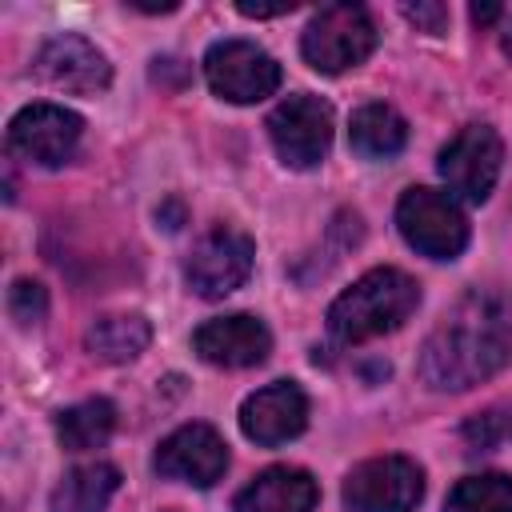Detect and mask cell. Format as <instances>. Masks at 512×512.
<instances>
[{
  "mask_svg": "<svg viewBox=\"0 0 512 512\" xmlns=\"http://www.w3.org/2000/svg\"><path fill=\"white\" fill-rule=\"evenodd\" d=\"M512 360V304L492 288L464 292L420 348L416 372L436 392H468Z\"/></svg>",
  "mask_w": 512,
  "mask_h": 512,
  "instance_id": "cell-1",
  "label": "cell"
},
{
  "mask_svg": "<svg viewBox=\"0 0 512 512\" xmlns=\"http://www.w3.org/2000/svg\"><path fill=\"white\" fill-rule=\"evenodd\" d=\"M32 72H36L44 84H52V88H60V92H76V96H96V92H104V88L112 84V64H108V56H104L92 40H84V36H76V32H56V36H48V40L40 44L36 60H32Z\"/></svg>",
  "mask_w": 512,
  "mask_h": 512,
  "instance_id": "cell-11",
  "label": "cell"
},
{
  "mask_svg": "<svg viewBox=\"0 0 512 512\" xmlns=\"http://www.w3.org/2000/svg\"><path fill=\"white\" fill-rule=\"evenodd\" d=\"M120 488V472L104 460L96 464H76L72 472L60 476V484L52 488L48 512H104L108 500Z\"/></svg>",
  "mask_w": 512,
  "mask_h": 512,
  "instance_id": "cell-17",
  "label": "cell"
},
{
  "mask_svg": "<svg viewBox=\"0 0 512 512\" xmlns=\"http://www.w3.org/2000/svg\"><path fill=\"white\" fill-rule=\"evenodd\" d=\"M296 4L292 0H284V4H248V0H240L236 4V12L240 16H252V20H264V16H284V12H292Z\"/></svg>",
  "mask_w": 512,
  "mask_h": 512,
  "instance_id": "cell-24",
  "label": "cell"
},
{
  "mask_svg": "<svg viewBox=\"0 0 512 512\" xmlns=\"http://www.w3.org/2000/svg\"><path fill=\"white\" fill-rule=\"evenodd\" d=\"M152 468L164 480H184L192 488H212L228 472V444L212 424H180L160 440Z\"/></svg>",
  "mask_w": 512,
  "mask_h": 512,
  "instance_id": "cell-12",
  "label": "cell"
},
{
  "mask_svg": "<svg viewBox=\"0 0 512 512\" xmlns=\"http://www.w3.org/2000/svg\"><path fill=\"white\" fill-rule=\"evenodd\" d=\"M44 312H48V292H44V284H36V280H16L12 288H8V316L16 320V324H40L44 320Z\"/></svg>",
  "mask_w": 512,
  "mask_h": 512,
  "instance_id": "cell-22",
  "label": "cell"
},
{
  "mask_svg": "<svg viewBox=\"0 0 512 512\" xmlns=\"http://www.w3.org/2000/svg\"><path fill=\"white\" fill-rule=\"evenodd\" d=\"M152 340V324L140 316V312H112V316H100L88 324L84 332V344L96 360H108V364H128L136 360Z\"/></svg>",
  "mask_w": 512,
  "mask_h": 512,
  "instance_id": "cell-18",
  "label": "cell"
},
{
  "mask_svg": "<svg viewBox=\"0 0 512 512\" xmlns=\"http://www.w3.org/2000/svg\"><path fill=\"white\" fill-rule=\"evenodd\" d=\"M348 512H412L424 496V472L408 456H372L344 476Z\"/></svg>",
  "mask_w": 512,
  "mask_h": 512,
  "instance_id": "cell-7",
  "label": "cell"
},
{
  "mask_svg": "<svg viewBox=\"0 0 512 512\" xmlns=\"http://www.w3.org/2000/svg\"><path fill=\"white\" fill-rule=\"evenodd\" d=\"M420 304V284L400 268H372L328 304V336L336 344H364L396 332Z\"/></svg>",
  "mask_w": 512,
  "mask_h": 512,
  "instance_id": "cell-2",
  "label": "cell"
},
{
  "mask_svg": "<svg viewBox=\"0 0 512 512\" xmlns=\"http://www.w3.org/2000/svg\"><path fill=\"white\" fill-rule=\"evenodd\" d=\"M444 512H512V476L480 472L452 484Z\"/></svg>",
  "mask_w": 512,
  "mask_h": 512,
  "instance_id": "cell-20",
  "label": "cell"
},
{
  "mask_svg": "<svg viewBox=\"0 0 512 512\" xmlns=\"http://www.w3.org/2000/svg\"><path fill=\"white\" fill-rule=\"evenodd\" d=\"M500 48L512 60V8H504V16H500Z\"/></svg>",
  "mask_w": 512,
  "mask_h": 512,
  "instance_id": "cell-26",
  "label": "cell"
},
{
  "mask_svg": "<svg viewBox=\"0 0 512 512\" xmlns=\"http://www.w3.org/2000/svg\"><path fill=\"white\" fill-rule=\"evenodd\" d=\"M404 12V20H412L420 32H444V24H448V8L444 4H436V0H428V4H404L400 8Z\"/></svg>",
  "mask_w": 512,
  "mask_h": 512,
  "instance_id": "cell-23",
  "label": "cell"
},
{
  "mask_svg": "<svg viewBox=\"0 0 512 512\" xmlns=\"http://www.w3.org/2000/svg\"><path fill=\"white\" fill-rule=\"evenodd\" d=\"M84 136V120L64 104H28L8 120V152L16 160L56 168L72 160L76 144Z\"/></svg>",
  "mask_w": 512,
  "mask_h": 512,
  "instance_id": "cell-10",
  "label": "cell"
},
{
  "mask_svg": "<svg viewBox=\"0 0 512 512\" xmlns=\"http://www.w3.org/2000/svg\"><path fill=\"white\" fill-rule=\"evenodd\" d=\"M204 80L228 104H256L280 88V64L252 40H216L204 52Z\"/></svg>",
  "mask_w": 512,
  "mask_h": 512,
  "instance_id": "cell-8",
  "label": "cell"
},
{
  "mask_svg": "<svg viewBox=\"0 0 512 512\" xmlns=\"http://www.w3.org/2000/svg\"><path fill=\"white\" fill-rule=\"evenodd\" d=\"M504 164V144L496 136V128L488 124H464L444 148H440V180L448 184V196L468 200V204H484L496 188Z\"/></svg>",
  "mask_w": 512,
  "mask_h": 512,
  "instance_id": "cell-5",
  "label": "cell"
},
{
  "mask_svg": "<svg viewBox=\"0 0 512 512\" xmlns=\"http://www.w3.org/2000/svg\"><path fill=\"white\" fill-rule=\"evenodd\" d=\"M396 228L428 260H456L468 244V220L448 192L436 188H408L396 204Z\"/></svg>",
  "mask_w": 512,
  "mask_h": 512,
  "instance_id": "cell-4",
  "label": "cell"
},
{
  "mask_svg": "<svg viewBox=\"0 0 512 512\" xmlns=\"http://www.w3.org/2000/svg\"><path fill=\"white\" fill-rule=\"evenodd\" d=\"M116 428V404L104 400V396H92V400H80L72 408H64L56 416V440L64 452H88V448H100Z\"/></svg>",
  "mask_w": 512,
  "mask_h": 512,
  "instance_id": "cell-19",
  "label": "cell"
},
{
  "mask_svg": "<svg viewBox=\"0 0 512 512\" xmlns=\"http://www.w3.org/2000/svg\"><path fill=\"white\" fill-rule=\"evenodd\" d=\"M464 440L472 452H492L500 444H512V408H488L476 412L464 424Z\"/></svg>",
  "mask_w": 512,
  "mask_h": 512,
  "instance_id": "cell-21",
  "label": "cell"
},
{
  "mask_svg": "<svg viewBox=\"0 0 512 512\" xmlns=\"http://www.w3.org/2000/svg\"><path fill=\"white\" fill-rule=\"evenodd\" d=\"M304 424H308V396L296 380L264 384L240 404V432L260 448L296 440Z\"/></svg>",
  "mask_w": 512,
  "mask_h": 512,
  "instance_id": "cell-13",
  "label": "cell"
},
{
  "mask_svg": "<svg viewBox=\"0 0 512 512\" xmlns=\"http://www.w3.org/2000/svg\"><path fill=\"white\" fill-rule=\"evenodd\" d=\"M372 48H376V24L360 4H324L300 36L304 60L324 76L364 64Z\"/></svg>",
  "mask_w": 512,
  "mask_h": 512,
  "instance_id": "cell-3",
  "label": "cell"
},
{
  "mask_svg": "<svg viewBox=\"0 0 512 512\" xmlns=\"http://www.w3.org/2000/svg\"><path fill=\"white\" fill-rule=\"evenodd\" d=\"M348 144L364 160H392L408 144V124H404V116L392 104L372 100V104H364V108L352 112Z\"/></svg>",
  "mask_w": 512,
  "mask_h": 512,
  "instance_id": "cell-16",
  "label": "cell"
},
{
  "mask_svg": "<svg viewBox=\"0 0 512 512\" xmlns=\"http://www.w3.org/2000/svg\"><path fill=\"white\" fill-rule=\"evenodd\" d=\"M252 256H256V244L248 232L232 224H216L192 244L184 260V280L200 300H220L248 280Z\"/></svg>",
  "mask_w": 512,
  "mask_h": 512,
  "instance_id": "cell-6",
  "label": "cell"
},
{
  "mask_svg": "<svg viewBox=\"0 0 512 512\" xmlns=\"http://www.w3.org/2000/svg\"><path fill=\"white\" fill-rule=\"evenodd\" d=\"M320 500V488L312 472L292 464H272L256 480H248L236 492V512H312Z\"/></svg>",
  "mask_w": 512,
  "mask_h": 512,
  "instance_id": "cell-15",
  "label": "cell"
},
{
  "mask_svg": "<svg viewBox=\"0 0 512 512\" xmlns=\"http://www.w3.org/2000/svg\"><path fill=\"white\" fill-rule=\"evenodd\" d=\"M268 140L288 168H316L332 148V108L312 92H296L272 108Z\"/></svg>",
  "mask_w": 512,
  "mask_h": 512,
  "instance_id": "cell-9",
  "label": "cell"
},
{
  "mask_svg": "<svg viewBox=\"0 0 512 512\" xmlns=\"http://www.w3.org/2000/svg\"><path fill=\"white\" fill-rule=\"evenodd\" d=\"M192 348L204 364L216 368H252L264 364L272 352V332L264 328V320L248 316V312H232V316H212L192 332Z\"/></svg>",
  "mask_w": 512,
  "mask_h": 512,
  "instance_id": "cell-14",
  "label": "cell"
},
{
  "mask_svg": "<svg viewBox=\"0 0 512 512\" xmlns=\"http://www.w3.org/2000/svg\"><path fill=\"white\" fill-rule=\"evenodd\" d=\"M468 16H472L476 28H488V24H496V20L504 16V4H472Z\"/></svg>",
  "mask_w": 512,
  "mask_h": 512,
  "instance_id": "cell-25",
  "label": "cell"
}]
</instances>
